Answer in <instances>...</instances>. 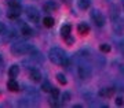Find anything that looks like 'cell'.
<instances>
[{
  "mask_svg": "<svg viewBox=\"0 0 124 108\" xmlns=\"http://www.w3.org/2000/svg\"><path fill=\"white\" fill-rule=\"evenodd\" d=\"M48 57H50V60L53 62V63H55V64H61V66H68L69 64V60H68L66 53L62 51L61 48H58V47L50 48Z\"/></svg>",
  "mask_w": 124,
  "mask_h": 108,
  "instance_id": "6da1fadb",
  "label": "cell"
},
{
  "mask_svg": "<svg viewBox=\"0 0 124 108\" xmlns=\"http://www.w3.org/2000/svg\"><path fill=\"white\" fill-rule=\"evenodd\" d=\"M33 49L35 48L25 41H18V43H14L11 45V52L14 55H26V53H31Z\"/></svg>",
  "mask_w": 124,
  "mask_h": 108,
  "instance_id": "7a4b0ae2",
  "label": "cell"
},
{
  "mask_svg": "<svg viewBox=\"0 0 124 108\" xmlns=\"http://www.w3.org/2000/svg\"><path fill=\"white\" fill-rule=\"evenodd\" d=\"M77 74L81 79H88L91 77V67L87 63H79L77 66Z\"/></svg>",
  "mask_w": 124,
  "mask_h": 108,
  "instance_id": "3957f363",
  "label": "cell"
},
{
  "mask_svg": "<svg viewBox=\"0 0 124 108\" xmlns=\"http://www.w3.org/2000/svg\"><path fill=\"white\" fill-rule=\"evenodd\" d=\"M26 15H28V18H29V21H31L32 23H39L40 14H39V11H37L36 7H33V6L26 7Z\"/></svg>",
  "mask_w": 124,
  "mask_h": 108,
  "instance_id": "277c9868",
  "label": "cell"
},
{
  "mask_svg": "<svg viewBox=\"0 0 124 108\" xmlns=\"http://www.w3.org/2000/svg\"><path fill=\"white\" fill-rule=\"evenodd\" d=\"M91 19L95 23V26H98V27H102V26L105 25V17L98 10H94L93 13H91Z\"/></svg>",
  "mask_w": 124,
  "mask_h": 108,
  "instance_id": "5b68a950",
  "label": "cell"
},
{
  "mask_svg": "<svg viewBox=\"0 0 124 108\" xmlns=\"http://www.w3.org/2000/svg\"><path fill=\"white\" fill-rule=\"evenodd\" d=\"M19 15H21V7H10L8 14H7L10 19H17Z\"/></svg>",
  "mask_w": 124,
  "mask_h": 108,
  "instance_id": "8992f818",
  "label": "cell"
},
{
  "mask_svg": "<svg viewBox=\"0 0 124 108\" xmlns=\"http://www.w3.org/2000/svg\"><path fill=\"white\" fill-rule=\"evenodd\" d=\"M43 8H44V11H47V13H53V11H55V10L58 8V6H57V3H54L53 0H48V1L44 3Z\"/></svg>",
  "mask_w": 124,
  "mask_h": 108,
  "instance_id": "52a82bcc",
  "label": "cell"
},
{
  "mask_svg": "<svg viewBox=\"0 0 124 108\" xmlns=\"http://www.w3.org/2000/svg\"><path fill=\"white\" fill-rule=\"evenodd\" d=\"M29 77H31L32 81H35V82H39L40 79H41V73H40L37 69H32L29 71Z\"/></svg>",
  "mask_w": 124,
  "mask_h": 108,
  "instance_id": "ba28073f",
  "label": "cell"
},
{
  "mask_svg": "<svg viewBox=\"0 0 124 108\" xmlns=\"http://www.w3.org/2000/svg\"><path fill=\"white\" fill-rule=\"evenodd\" d=\"M113 93H115L113 88H103V89H101V90L98 92V95L101 96V97H110Z\"/></svg>",
  "mask_w": 124,
  "mask_h": 108,
  "instance_id": "9c48e42d",
  "label": "cell"
},
{
  "mask_svg": "<svg viewBox=\"0 0 124 108\" xmlns=\"http://www.w3.org/2000/svg\"><path fill=\"white\" fill-rule=\"evenodd\" d=\"M7 88H8L11 92H18L19 90V85H18V82L14 79V78H11L8 82H7Z\"/></svg>",
  "mask_w": 124,
  "mask_h": 108,
  "instance_id": "30bf717a",
  "label": "cell"
},
{
  "mask_svg": "<svg viewBox=\"0 0 124 108\" xmlns=\"http://www.w3.org/2000/svg\"><path fill=\"white\" fill-rule=\"evenodd\" d=\"M22 25H21V34H23V36H32L33 34V30H32L31 27L28 25H25L23 22H21Z\"/></svg>",
  "mask_w": 124,
  "mask_h": 108,
  "instance_id": "8fae6325",
  "label": "cell"
},
{
  "mask_svg": "<svg viewBox=\"0 0 124 108\" xmlns=\"http://www.w3.org/2000/svg\"><path fill=\"white\" fill-rule=\"evenodd\" d=\"M77 30H79L80 34L85 36V34H87V33L90 32V26L87 25V23H80V25L77 26Z\"/></svg>",
  "mask_w": 124,
  "mask_h": 108,
  "instance_id": "7c38bea8",
  "label": "cell"
},
{
  "mask_svg": "<svg viewBox=\"0 0 124 108\" xmlns=\"http://www.w3.org/2000/svg\"><path fill=\"white\" fill-rule=\"evenodd\" d=\"M19 74V67H18L17 64H14V66H11L10 67V70H8V75H10V78H15Z\"/></svg>",
  "mask_w": 124,
  "mask_h": 108,
  "instance_id": "4fadbf2b",
  "label": "cell"
},
{
  "mask_svg": "<svg viewBox=\"0 0 124 108\" xmlns=\"http://www.w3.org/2000/svg\"><path fill=\"white\" fill-rule=\"evenodd\" d=\"M70 30H72V26L70 25H63L61 27V34H62V37H63V38H65V37H68V36L70 34Z\"/></svg>",
  "mask_w": 124,
  "mask_h": 108,
  "instance_id": "5bb4252c",
  "label": "cell"
},
{
  "mask_svg": "<svg viewBox=\"0 0 124 108\" xmlns=\"http://www.w3.org/2000/svg\"><path fill=\"white\" fill-rule=\"evenodd\" d=\"M77 6H79V8H81V10H87V8H90V6H91V0H79V1H77Z\"/></svg>",
  "mask_w": 124,
  "mask_h": 108,
  "instance_id": "9a60e30c",
  "label": "cell"
},
{
  "mask_svg": "<svg viewBox=\"0 0 124 108\" xmlns=\"http://www.w3.org/2000/svg\"><path fill=\"white\" fill-rule=\"evenodd\" d=\"M43 25L47 26V27H51V26H54V18L46 17L44 19H43Z\"/></svg>",
  "mask_w": 124,
  "mask_h": 108,
  "instance_id": "2e32d148",
  "label": "cell"
},
{
  "mask_svg": "<svg viewBox=\"0 0 124 108\" xmlns=\"http://www.w3.org/2000/svg\"><path fill=\"white\" fill-rule=\"evenodd\" d=\"M51 88L53 86H51V83H50L48 81H44V82L41 83V90L46 92V93H48V92L51 90Z\"/></svg>",
  "mask_w": 124,
  "mask_h": 108,
  "instance_id": "e0dca14e",
  "label": "cell"
},
{
  "mask_svg": "<svg viewBox=\"0 0 124 108\" xmlns=\"http://www.w3.org/2000/svg\"><path fill=\"white\" fill-rule=\"evenodd\" d=\"M57 79H58V82L59 83H62V85H66V82H68V79H66V77L63 75V74H57Z\"/></svg>",
  "mask_w": 124,
  "mask_h": 108,
  "instance_id": "ac0fdd59",
  "label": "cell"
},
{
  "mask_svg": "<svg viewBox=\"0 0 124 108\" xmlns=\"http://www.w3.org/2000/svg\"><path fill=\"white\" fill-rule=\"evenodd\" d=\"M10 7H21V0H7Z\"/></svg>",
  "mask_w": 124,
  "mask_h": 108,
  "instance_id": "d6986e66",
  "label": "cell"
},
{
  "mask_svg": "<svg viewBox=\"0 0 124 108\" xmlns=\"http://www.w3.org/2000/svg\"><path fill=\"white\" fill-rule=\"evenodd\" d=\"M70 100V93L69 92H65L63 95H62V103H68Z\"/></svg>",
  "mask_w": 124,
  "mask_h": 108,
  "instance_id": "ffe728a7",
  "label": "cell"
},
{
  "mask_svg": "<svg viewBox=\"0 0 124 108\" xmlns=\"http://www.w3.org/2000/svg\"><path fill=\"white\" fill-rule=\"evenodd\" d=\"M110 45H109V44H102L101 45V51L102 52H110Z\"/></svg>",
  "mask_w": 124,
  "mask_h": 108,
  "instance_id": "44dd1931",
  "label": "cell"
},
{
  "mask_svg": "<svg viewBox=\"0 0 124 108\" xmlns=\"http://www.w3.org/2000/svg\"><path fill=\"white\" fill-rule=\"evenodd\" d=\"M115 85H116V89H117V90L124 92V82H120V81H117Z\"/></svg>",
  "mask_w": 124,
  "mask_h": 108,
  "instance_id": "7402d4cb",
  "label": "cell"
},
{
  "mask_svg": "<svg viewBox=\"0 0 124 108\" xmlns=\"http://www.w3.org/2000/svg\"><path fill=\"white\" fill-rule=\"evenodd\" d=\"M50 92H51V95H53V97H54V99H57L58 93H59V92H58V89H57V88H51V90H50Z\"/></svg>",
  "mask_w": 124,
  "mask_h": 108,
  "instance_id": "603a6c76",
  "label": "cell"
},
{
  "mask_svg": "<svg viewBox=\"0 0 124 108\" xmlns=\"http://www.w3.org/2000/svg\"><path fill=\"white\" fill-rule=\"evenodd\" d=\"M116 104H117V105H121V104H123V97H117V99H116Z\"/></svg>",
  "mask_w": 124,
  "mask_h": 108,
  "instance_id": "cb8c5ba5",
  "label": "cell"
},
{
  "mask_svg": "<svg viewBox=\"0 0 124 108\" xmlns=\"http://www.w3.org/2000/svg\"><path fill=\"white\" fill-rule=\"evenodd\" d=\"M4 30H6L4 23H1V22H0V34H1V33H4Z\"/></svg>",
  "mask_w": 124,
  "mask_h": 108,
  "instance_id": "d4e9b609",
  "label": "cell"
},
{
  "mask_svg": "<svg viewBox=\"0 0 124 108\" xmlns=\"http://www.w3.org/2000/svg\"><path fill=\"white\" fill-rule=\"evenodd\" d=\"M119 70H120V73L123 74V77H124V66L120 64V66H119Z\"/></svg>",
  "mask_w": 124,
  "mask_h": 108,
  "instance_id": "484cf974",
  "label": "cell"
},
{
  "mask_svg": "<svg viewBox=\"0 0 124 108\" xmlns=\"http://www.w3.org/2000/svg\"><path fill=\"white\" fill-rule=\"evenodd\" d=\"M65 38H66L68 44H72V43H73V40H72V38H69V36H68V37H65Z\"/></svg>",
  "mask_w": 124,
  "mask_h": 108,
  "instance_id": "4316f807",
  "label": "cell"
},
{
  "mask_svg": "<svg viewBox=\"0 0 124 108\" xmlns=\"http://www.w3.org/2000/svg\"><path fill=\"white\" fill-rule=\"evenodd\" d=\"M120 3H121V6H123V8H124V0H121V1H120Z\"/></svg>",
  "mask_w": 124,
  "mask_h": 108,
  "instance_id": "83f0119b",
  "label": "cell"
},
{
  "mask_svg": "<svg viewBox=\"0 0 124 108\" xmlns=\"http://www.w3.org/2000/svg\"><path fill=\"white\" fill-rule=\"evenodd\" d=\"M63 1H66V3H68V1H70V0H63Z\"/></svg>",
  "mask_w": 124,
  "mask_h": 108,
  "instance_id": "f1b7e54d",
  "label": "cell"
},
{
  "mask_svg": "<svg viewBox=\"0 0 124 108\" xmlns=\"http://www.w3.org/2000/svg\"><path fill=\"white\" fill-rule=\"evenodd\" d=\"M0 62H1V55H0Z\"/></svg>",
  "mask_w": 124,
  "mask_h": 108,
  "instance_id": "f546056e",
  "label": "cell"
}]
</instances>
